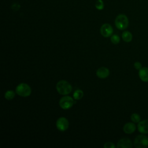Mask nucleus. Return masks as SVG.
Here are the masks:
<instances>
[{"instance_id": "f257e3e1", "label": "nucleus", "mask_w": 148, "mask_h": 148, "mask_svg": "<svg viewBox=\"0 0 148 148\" xmlns=\"http://www.w3.org/2000/svg\"><path fill=\"white\" fill-rule=\"evenodd\" d=\"M56 89L60 94L65 95L71 92L72 87L68 82L64 80H61L58 82L57 83Z\"/></svg>"}, {"instance_id": "f03ea898", "label": "nucleus", "mask_w": 148, "mask_h": 148, "mask_svg": "<svg viewBox=\"0 0 148 148\" xmlns=\"http://www.w3.org/2000/svg\"><path fill=\"white\" fill-rule=\"evenodd\" d=\"M114 23L117 29L120 30H124L128 27L129 21L126 15L124 14H120L116 17Z\"/></svg>"}, {"instance_id": "7ed1b4c3", "label": "nucleus", "mask_w": 148, "mask_h": 148, "mask_svg": "<svg viewBox=\"0 0 148 148\" xmlns=\"http://www.w3.org/2000/svg\"><path fill=\"white\" fill-rule=\"evenodd\" d=\"M16 92L18 95L23 97H27L31 95V88L29 85L26 83H21L16 88Z\"/></svg>"}, {"instance_id": "20e7f679", "label": "nucleus", "mask_w": 148, "mask_h": 148, "mask_svg": "<svg viewBox=\"0 0 148 148\" xmlns=\"http://www.w3.org/2000/svg\"><path fill=\"white\" fill-rule=\"evenodd\" d=\"M134 145L136 148L148 147V137L145 135H138L134 140Z\"/></svg>"}, {"instance_id": "39448f33", "label": "nucleus", "mask_w": 148, "mask_h": 148, "mask_svg": "<svg viewBox=\"0 0 148 148\" xmlns=\"http://www.w3.org/2000/svg\"><path fill=\"white\" fill-rule=\"evenodd\" d=\"M73 99L69 96L62 97L59 101L60 106L63 109H68L71 108L75 103Z\"/></svg>"}, {"instance_id": "423d86ee", "label": "nucleus", "mask_w": 148, "mask_h": 148, "mask_svg": "<svg viewBox=\"0 0 148 148\" xmlns=\"http://www.w3.org/2000/svg\"><path fill=\"white\" fill-rule=\"evenodd\" d=\"M57 128L60 131H65L69 127V121L64 117L58 118L56 121Z\"/></svg>"}, {"instance_id": "0eeeda50", "label": "nucleus", "mask_w": 148, "mask_h": 148, "mask_svg": "<svg viewBox=\"0 0 148 148\" xmlns=\"http://www.w3.org/2000/svg\"><path fill=\"white\" fill-rule=\"evenodd\" d=\"M113 32V29L112 27L108 23L103 24L101 28H100V32L101 34L105 38L110 37Z\"/></svg>"}, {"instance_id": "6e6552de", "label": "nucleus", "mask_w": 148, "mask_h": 148, "mask_svg": "<svg viewBox=\"0 0 148 148\" xmlns=\"http://www.w3.org/2000/svg\"><path fill=\"white\" fill-rule=\"evenodd\" d=\"M132 146V141L127 138L121 139L118 141L117 144V148H131Z\"/></svg>"}, {"instance_id": "1a4fd4ad", "label": "nucleus", "mask_w": 148, "mask_h": 148, "mask_svg": "<svg viewBox=\"0 0 148 148\" xmlns=\"http://www.w3.org/2000/svg\"><path fill=\"white\" fill-rule=\"evenodd\" d=\"M138 130L139 132L143 134L148 133V119L140 120L137 125Z\"/></svg>"}, {"instance_id": "9d476101", "label": "nucleus", "mask_w": 148, "mask_h": 148, "mask_svg": "<svg viewBox=\"0 0 148 148\" xmlns=\"http://www.w3.org/2000/svg\"><path fill=\"white\" fill-rule=\"evenodd\" d=\"M96 75L100 79L106 78L109 75V70L106 67H101L96 71Z\"/></svg>"}, {"instance_id": "9b49d317", "label": "nucleus", "mask_w": 148, "mask_h": 148, "mask_svg": "<svg viewBox=\"0 0 148 148\" xmlns=\"http://www.w3.org/2000/svg\"><path fill=\"white\" fill-rule=\"evenodd\" d=\"M136 130V125L134 123L129 122L124 124L123 126V131L125 134H131L135 132Z\"/></svg>"}, {"instance_id": "f8f14e48", "label": "nucleus", "mask_w": 148, "mask_h": 148, "mask_svg": "<svg viewBox=\"0 0 148 148\" xmlns=\"http://www.w3.org/2000/svg\"><path fill=\"white\" fill-rule=\"evenodd\" d=\"M138 75L140 79L142 81L144 82H148V68L142 67L139 70Z\"/></svg>"}, {"instance_id": "ddd939ff", "label": "nucleus", "mask_w": 148, "mask_h": 148, "mask_svg": "<svg viewBox=\"0 0 148 148\" xmlns=\"http://www.w3.org/2000/svg\"><path fill=\"white\" fill-rule=\"evenodd\" d=\"M122 39L125 42H130L132 39V34L128 31H125L122 34Z\"/></svg>"}, {"instance_id": "4468645a", "label": "nucleus", "mask_w": 148, "mask_h": 148, "mask_svg": "<svg viewBox=\"0 0 148 148\" xmlns=\"http://www.w3.org/2000/svg\"><path fill=\"white\" fill-rule=\"evenodd\" d=\"M83 92L82 90H76L74 91V93L73 94V98L75 99L76 100H79L82 98V97H83Z\"/></svg>"}, {"instance_id": "2eb2a0df", "label": "nucleus", "mask_w": 148, "mask_h": 148, "mask_svg": "<svg viewBox=\"0 0 148 148\" xmlns=\"http://www.w3.org/2000/svg\"><path fill=\"white\" fill-rule=\"evenodd\" d=\"M15 93L13 90H8L5 93V98L8 100H11L14 98Z\"/></svg>"}, {"instance_id": "dca6fc26", "label": "nucleus", "mask_w": 148, "mask_h": 148, "mask_svg": "<svg viewBox=\"0 0 148 148\" xmlns=\"http://www.w3.org/2000/svg\"><path fill=\"white\" fill-rule=\"evenodd\" d=\"M131 120L134 123H138L140 121V116L138 113H132L131 115Z\"/></svg>"}, {"instance_id": "f3484780", "label": "nucleus", "mask_w": 148, "mask_h": 148, "mask_svg": "<svg viewBox=\"0 0 148 148\" xmlns=\"http://www.w3.org/2000/svg\"><path fill=\"white\" fill-rule=\"evenodd\" d=\"M120 38L119 35L114 34V35H113L112 36H111L110 41L112 43H113L114 45L118 44L120 42Z\"/></svg>"}, {"instance_id": "a211bd4d", "label": "nucleus", "mask_w": 148, "mask_h": 148, "mask_svg": "<svg viewBox=\"0 0 148 148\" xmlns=\"http://www.w3.org/2000/svg\"><path fill=\"white\" fill-rule=\"evenodd\" d=\"M95 8L99 10H102L104 8V4L102 0H97L95 3Z\"/></svg>"}, {"instance_id": "6ab92c4d", "label": "nucleus", "mask_w": 148, "mask_h": 148, "mask_svg": "<svg viewBox=\"0 0 148 148\" xmlns=\"http://www.w3.org/2000/svg\"><path fill=\"white\" fill-rule=\"evenodd\" d=\"M103 147L105 148H114L115 147V145H114L113 143L110 142H106L104 145Z\"/></svg>"}, {"instance_id": "aec40b11", "label": "nucleus", "mask_w": 148, "mask_h": 148, "mask_svg": "<svg viewBox=\"0 0 148 148\" xmlns=\"http://www.w3.org/2000/svg\"><path fill=\"white\" fill-rule=\"evenodd\" d=\"M134 68H135L136 69H137V70H139L140 69H141V68H142V64H141L140 62H138V61L135 62L134 63Z\"/></svg>"}]
</instances>
